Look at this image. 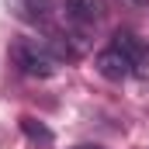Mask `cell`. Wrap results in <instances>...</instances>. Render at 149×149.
Returning a JSON list of instances; mask_svg holds the SVG:
<instances>
[{"instance_id": "obj_1", "label": "cell", "mask_w": 149, "mask_h": 149, "mask_svg": "<svg viewBox=\"0 0 149 149\" xmlns=\"http://www.w3.org/2000/svg\"><path fill=\"white\" fill-rule=\"evenodd\" d=\"M10 59L17 63L21 73L38 76V80H49V76H56V70H59V59L38 38H14L10 42Z\"/></svg>"}, {"instance_id": "obj_2", "label": "cell", "mask_w": 149, "mask_h": 149, "mask_svg": "<svg viewBox=\"0 0 149 149\" xmlns=\"http://www.w3.org/2000/svg\"><path fill=\"white\" fill-rule=\"evenodd\" d=\"M111 45L128 59V66H132V76H139V80H149V42H142L139 35H132V31H114Z\"/></svg>"}, {"instance_id": "obj_3", "label": "cell", "mask_w": 149, "mask_h": 149, "mask_svg": "<svg viewBox=\"0 0 149 149\" xmlns=\"http://www.w3.org/2000/svg\"><path fill=\"white\" fill-rule=\"evenodd\" d=\"M66 17L80 28H94L108 17V0H66Z\"/></svg>"}, {"instance_id": "obj_4", "label": "cell", "mask_w": 149, "mask_h": 149, "mask_svg": "<svg viewBox=\"0 0 149 149\" xmlns=\"http://www.w3.org/2000/svg\"><path fill=\"white\" fill-rule=\"evenodd\" d=\"M94 66H97V73L104 76V80H111V83H121V80H128V76H132L128 59H125L114 45H111V49H104V52H97Z\"/></svg>"}, {"instance_id": "obj_5", "label": "cell", "mask_w": 149, "mask_h": 149, "mask_svg": "<svg viewBox=\"0 0 149 149\" xmlns=\"http://www.w3.org/2000/svg\"><path fill=\"white\" fill-rule=\"evenodd\" d=\"M21 132H24V135H28V139H31V142H45V146H49V142H52V139H56V135H52V128H49V125H42V121H38V118H28V114H24V118H21Z\"/></svg>"}, {"instance_id": "obj_6", "label": "cell", "mask_w": 149, "mask_h": 149, "mask_svg": "<svg viewBox=\"0 0 149 149\" xmlns=\"http://www.w3.org/2000/svg\"><path fill=\"white\" fill-rule=\"evenodd\" d=\"M125 3H132V7H149V0H125Z\"/></svg>"}, {"instance_id": "obj_7", "label": "cell", "mask_w": 149, "mask_h": 149, "mask_svg": "<svg viewBox=\"0 0 149 149\" xmlns=\"http://www.w3.org/2000/svg\"><path fill=\"white\" fill-rule=\"evenodd\" d=\"M73 149H104V146H73Z\"/></svg>"}]
</instances>
